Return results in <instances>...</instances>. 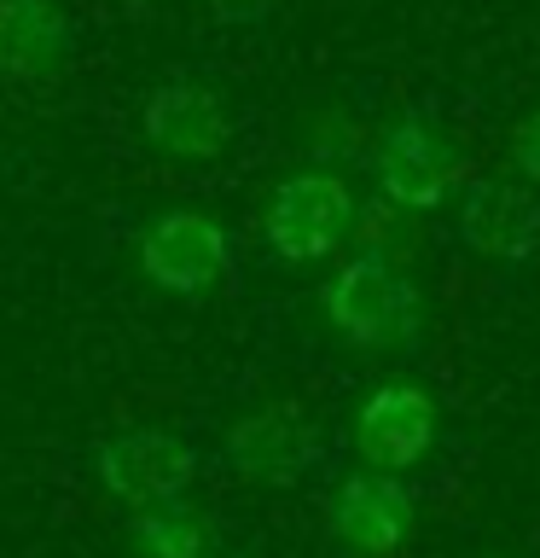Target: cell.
I'll list each match as a JSON object with an SVG mask.
<instances>
[{"label": "cell", "mask_w": 540, "mask_h": 558, "mask_svg": "<svg viewBox=\"0 0 540 558\" xmlns=\"http://www.w3.org/2000/svg\"><path fill=\"white\" fill-rule=\"evenodd\" d=\"M418 523V495L407 483V471H378L360 465L348 471L331 495V535L360 558H390L413 541Z\"/></svg>", "instance_id": "6"}, {"label": "cell", "mask_w": 540, "mask_h": 558, "mask_svg": "<svg viewBox=\"0 0 540 558\" xmlns=\"http://www.w3.org/2000/svg\"><path fill=\"white\" fill-rule=\"evenodd\" d=\"M233 268V239L204 209H163L139 227V274L169 296H204Z\"/></svg>", "instance_id": "4"}, {"label": "cell", "mask_w": 540, "mask_h": 558, "mask_svg": "<svg viewBox=\"0 0 540 558\" xmlns=\"http://www.w3.org/2000/svg\"><path fill=\"white\" fill-rule=\"evenodd\" d=\"M320 308H326L331 331H338L348 349H366V355L413 349L418 331H425L418 286L383 251H355L348 256L343 268L326 279Z\"/></svg>", "instance_id": "1"}, {"label": "cell", "mask_w": 540, "mask_h": 558, "mask_svg": "<svg viewBox=\"0 0 540 558\" xmlns=\"http://www.w3.org/2000/svg\"><path fill=\"white\" fill-rule=\"evenodd\" d=\"M134 558H216V523H209L186 495L163 506H139L128 518Z\"/></svg>", "instance_id": "12"}, {"label": "cell", "mask_w": 540, "mask_h": 558, "mask_svg": "<svg viewBox=\"0 0 540 558\" xmlns=\"http://www.w3.org/2000/svg\"><path fill=\"white\" fill-rule=\"evenodd\" d=\"M453 233L465 251H477L488 262H529L540 244V198L517 181L500 174H477L459 181V209H453Z\"/></svg>", "instance_id": "9"}, {"label": "cell", "mask_w": 540, "mask_h": 558, "mask_svg": "<svg viewBox=\"0 0 540 558\" xmlns=\"http://www.w3.org/2000/svg\"><path fill=\"white\" fill-rule=\"evenodd\" d=\"M494 558H500V553H494Z\"/></svg>", "instance_id": "16"}, {"label": "cell", "mask_w": 540, "mask_h": 558, "mask_svg": "<svg viewBox=\"0 0 540 558\" xmlns=\"http://www.w3.org/2000/svg\"><path fill=\"white\" fill-rule=\"evenodd\" d=\"M221 460L233 477L256 483V488H291L308 477V465L320 460V436L296 408L268 401V408L238 413L221 436Z\"/></svg>", "instance_id": "7"}, {"label": "cell", "mask_w": 540, "mask_h": 558, "mask_svg": "<svg viewBox=\"0 0 540 558\" xmlns=\"http://www.w3.org/2000/svg\"><path fill=\"white\" fill-rule=\"evenodd\" d=\"M512 163L523 169V181L540 186V111H529L512 129Z\"/></svg>", "instance_id": "14"}, {"label": "cell", "mask_w": 540, "mask_h": 558, "mask_svg": "<svg viewBox=\"0 0 540 558\" xmlns=\"http://www.w3.org/2000/svg\"><path fill=\"white\" fill-rule=\"evenodd\" d=\"M279 0H204V12L216 17V24L226 29H256V24H268Z\"/></svg>", "instance_id": "13"}, {"label": "cell", "mask_w": 540, "mask_h": 558, "mask_svg": "<svg viewBox=\"0 0 540 558\" xmlns=\"http://www.w3.org/2000/svg\"><path fill=\"white\" fill-rule=\"evenodd\" d=\"M139 134L157 157H174V163H209L233 146V117H226V99L209 82H163L146 94V111H139Z\"/></svg>", "instance_id": "10"}, {"label": "cell", "mask_w": 540, "mask_h": 558, "mask_svg": "<svg viewBox=\"0 0 540 558\" xmlns=\"http://www.w3.org/2000/svg\"><path fill=\"white\" fill-rule=\"evenodd\" d=\"M372 181L395 209H442L447 192L459 186V151L425 111H401L378 134Z\"/></svg>", "instance_id": "5"}, {"label": "cell", "mask_w": 540, "mask_h": 558, "mask_svg": "<svg viewBox=\"0 0 540 558\" xmlns=\"http://www.w3.org/2000/svg\"><path fill=\"white\" fill-rule=\"evenodd\" d=\"M348 227H355V192L326 169L285 174V181L273 186L268 209H261V239H268V251L279 262H291V268L326 262L348 239Z\"/></svg>", "instance_id": "2"}, {"label": "cell", "mask_w": 540, "mask_h": 558, "mask_svg": "<svg viewBox=\"0 0 540 558\" xmlns=\"http://www.w3.org/2000/svg\"><path fill=\"white\" fill-rule=\"evenodd\" d=\"M70 17L59 0H0V76L7 82H52L70 59Z\"/></svg>", "instance_id": "11"}, {"label": "cell", "mask_w": 540, "mask_h": 558, "mask_svg": "<svg viewBox=\"0 0 540 558\" xmlns=\"http://www.w3.org/2000/svg\"><path fill=\"white\" fill-rule=\"evenodd\" d=\"M435 396L413 378H390L366 390L355 408V453L378 471H413L435 448Z\"/></svg>", "instance_id": "8"}, {"label": "cell", "mask_w": 540, "mask_h": 558, "mask_svg": "<svg viewBox=\"0 0 540 558\" xmlns=\"http://www.w3.org/2000/svg\"><path fill=\"white\" fill-rule=\"evenodd\" d=\"M128 12H151V7H163V0H122Z\"/></svg>", "instance_id": "15"}, {"label": "cell", "mask_w": 540, "mask_h": 558, "mask_svg": "<svg viewBox=\"0 0 540 558\" xmlns=\"http://www.w3.org/2000/svg\"><path fill=\"white\" fill-rule=\"evenodd\" d=\"M94 477L116 506H163L181 500L192 483H198V448L174 430L139 425V430H116L94 448Z\"/></svg>", "instance_id": "3"}]
</instances>
